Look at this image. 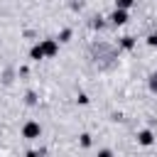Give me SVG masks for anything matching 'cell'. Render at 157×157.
Returning a JSON list of instances; mask_svg holds the SVG:
<instances>
[{
  "label": "cell",
  "mask_w": 157,
  "mask_h": 157,
  "mask_svg": "<svg viewBox=\"0 0 157 157\" xmlns=\"http://www.w3.org/2000/svg\"><path fill=\"white\" fill-rule=\"evenodd\" d=\"M37 133H39V128H37V125H27V128H25V135H27V137H34Z\"/></svg>",
  "instance_id": "1"
}]
</instances>
